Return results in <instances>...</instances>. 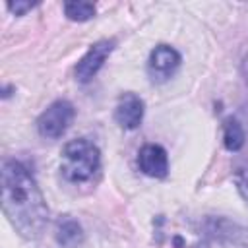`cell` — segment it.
Masks as SVG:
<instances>
[{
	"mask_svg": "<svg viewBox=\"0 0 248 248\" xmlns=\"http://www.w3.org/2000/svg\"><path fill=\"white\" fill-rule=\"evenodd\" d=\"M244 141H246V134H244L242 124L232 116L225 118L223 120V143H225V147L229 151H240Z\"/></svg>",
	"mask_w": 248,
	"mask_h": 248,
	"instance_id": "9c48e42d",
	"label": "cell"
},
{
	"mask_svg": "<svg viewBox=\"0 0 248 248\" xmlns=\"http://www.w3.org/2000/svg\"><path fill=\"white\" fill-rule=\"evenodd\" d=\"M143 101L136 93H124L116 103L114 118L124 130H136L143 120Z\"/></svg>",
	"mask_w": 248,
	"mask_h": 248,
	"instance_id": "52a82bcc",
	"label": "cell"
},
{
	"mask_svg": "<svg viewBox=\"0 0 248 248\" xmlns=\"http://www.w3.org/2000/svg\"><path fill=\"white\" fill-rule=\"evenodd\" d=\"M182 56L170 45H157L147 58V76L153 83H163L176 74Z\"/></svg>",
	"mask_w": 248,
	"mask_h": 248,
	"instance_id": "277c9868",
	"label": "cell"
},
{
	"mask_svg": "<svg viewBox=\"0 0 248 248\" xmlns=\"http://www.w3.org/2000/svg\"><path fill=\"white\" fill-rule=\"evenodd\" d=\"M64 14L72 21H87L95 16V6L91 2H64Z\"/></svg>",
	"mask_w": 248,
	"mask_h": 248,
	"instance_id": "30bf717a",
	"label": "cell"
},
{
	"mask_svg": "<svg viewBox=\"0 0 248 248\" xmlns=\"http://www.w3.org/2000/svg\"><path fill=\"white\" fill-rule=\"evenodd\" d=\"M35 4L33 2H8V10L14 12L16 16H23L27 10H31Z\"/></svg>",
	"mask_w": 248,
	"mask_h": 248,
	"instance_id": "7c38bea8",
	"label": "cell"
},
{
	"mask_svg": "<svg viewBox=\"0 0 248 248\" xmlns=\"http://www.w3.org/2000/svg\"><path fill=\"white\" fill-rule=\"evenodd\" d=\"M234 184H236V190H238L240 198L248 203V161L242 163L240 167H236V170H234Z\"/></svg>",
	"mask_w": 248,
	"mask_h": 248,
	"instance_id": "8fae6325",
	"label": "cell"
},
{
	"mask_svg": "<svg viewBox=\"0 0 248 248\" xmlns=\"http://www.w3.org/2000/svg\"><path fill=\"white\" fill-rule=\"evenodd\" d=\"M2 209L23 238H39L48 221V207L27 167L16 159L2 163Z\"/></svg>",
	"mask_w": 248,
	"mask_h": 248,
	"instance_id": "6da1fadb",
	"label": "cell"
},
{
	"mask_svg": "<svg viewBox=\"0 0 248 248\" xmlns=\"http://www.w3.org/2000/svg\"><path fill=\"white\" fill-rule=\"evenodd\" d=\"M54 238L62 248H78L83 244V229L81 225L70 217V215H60L56 225H54Z\"/></svg>",
	"mask_w": 248,
	"mask_h": 248,
	"instance_id": "ba28073f",
	"label": "cell"
},
{
	"mask_svg": "<svg viewBox=\"0 0 248 248\" xmlns=\"http://www.w3.org/2000/svg\"><path fill=\"white\" fill-rule=\"evenodd\" d=\"M74 116H76L74 105L66 99H58L52 105H48L37 118V132L46 140H58L66 134Z\"/></svg>",
	"mask_w": 248,
	"mask_h": 248,
	"instance_id": "3957f363",
	"label": "cell"
},
{
	"mask_svg": "<svg viewBox=\"0 0 248 248\" xmlns=\"http://www.w3.org/2000/svg\"><path fill=\"white\" fill-rule=\"evenodd\" d=\"M114 45H116L114 39H101V41L93 43V45L89 46V50H87V52L79 58V62L76 64V70H74L76 79L81 81V83L89 81V79L103 68L105 60H107V58L110 56V52L114 50Z\"/></svg>",
	"mask_w": 248,
	"mask_h": 248,
	"instance_id": "5b68a950",
	"label": "cell"
},
{
	"mask_svg": "<svg viewBox=\"0 0 248 248\" xmlns=\"http://www.w3.org/2000/svg\"><path fill=\"white\" fill-rule=\"evenodd\" d=\"M140 170L151 178H165L169 172V155L159 143H145L138 153Z\"/></svg>",
	"mask_w": 248,
	"mask_h": 248,
	"instance_id": "8992f818",
	"label": "cell"
},
{
	"mask_svg": "<svg viewBox=\"0 0 248 248\" xmlns=\"http://www.w3.org/2000/svg\"><path fill=\"white\" fill-rule=\"evenodd\" d=\"M101 169V151L99 147L85 140H72L62 149V161H60V172L68 182L81 184L91 180Z\"/></svg>",
	"mask_w": 248,
	"mask_h": 248,
	"instance_id": "7a4b0ae2",
	"label": "cell"
}]
</instances>
